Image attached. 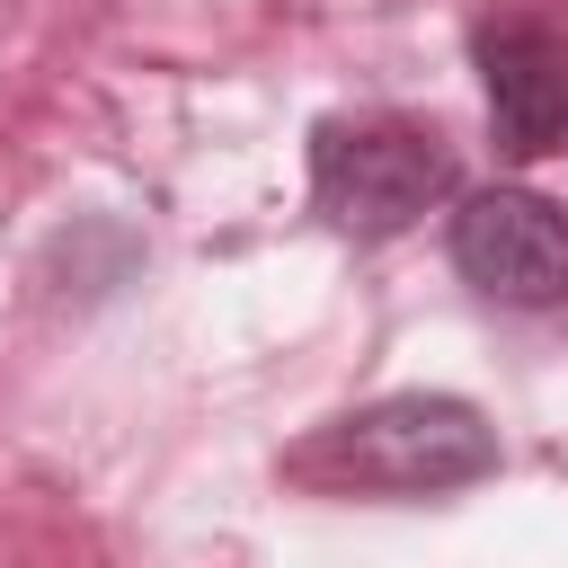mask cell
Segmentation results:
<instances>
[{
    "mask_svg": "<svg viewBox=\"0 0 568 568\" xmlns=\"http://www.w3.org/2000/svg\"><path fill=\"white\" fill-rule=\"evenodd\" d=\"M479 80H488V124L506 151H550L568 133V62L532 18H488L479 27Z\"/></svg>",
    "mask_w": 568,
    "mask_h": 568,
    "instance_id": "cell-4",
    "label": "cell"
},
{
    "mask_svg": "<svg viewBox=\"0 0 568 568\" xmlns=\"http://www.w3.org/2000/svg\"><path fill=\"white\" fill-rule=\"evenodd\" d=\"M462 186L453 151L426 124L399 115H328L311 133V204L355 231V240H390L408 222H426L444 195Z\"/></svg>",
    "mask_w": 568,
    "mask_h": 568,
    "instance_id": "cell-2",
    "label": "cell"
},
{
    "mask_svg": "<svg viewBox=\"0 0 568 568\" xmlns=\"http://www.w3.org/2000/svg\"><path fill=\"white\" fill-rule=\"evenodd\" d=\"M302 470L346 488H390V497H444L497 470V426L453 390H390L337 417L320 444H302Z\"/></svg>",
    "mask_w": 568,
    "mask_h": 568,
    "instance_id": "cell-1",
    "label": "cell"
},
{
    "mask_svg": "<svg viewBox=\"0 0 568 568\" xmlns=\"http://www.w3.org/2000/svg\"><path fill=\"white\" fill-rule=\"evenodd\" d=\"M453 266L506 311H550L568 293V213L532 186H479L453 213Z\"/></svg>",
    "mask_w": 568,
    "mask_h": 568,
    "instance_id": "cell-3",
    "label": "cell"
}]
</instances>
